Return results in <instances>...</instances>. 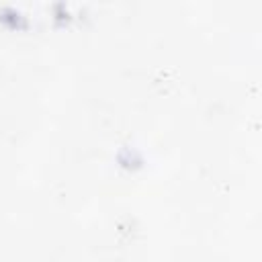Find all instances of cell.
<instances>
[{
  "label": "cell",
  "mask_w": 262,
  "mask_h": 262,
  "mask_svg": "<svg viewBox=\"0 0 262 262\" xmlns=\"http://www.w3.org/2000/svg\"><path fill=\"white\" fill-rule=\"evenodd\" d=\"M0 23H2L4 27H8V29H23V27L27 25L23 12L16 10V8H12V6H4V8L0 10Z\"/></svg>",
  "instance_id": "obj_1"
},
{
  "label": "cell",
  "mask_w": 262,
  "mask_h": 262,
  "mask_svg": "<svg viewBox=\"0 0 262 262\" xmlns=\"http://www.w3.org/2000/svg\"><path fill=\"white\" fill-rule=\"evenodd\" d=\"M53 18H55V23H68L70 20V10L63 2L53 6Z\"/></svg>",
  "instance_id": "obj_2"
}]
</instances>
